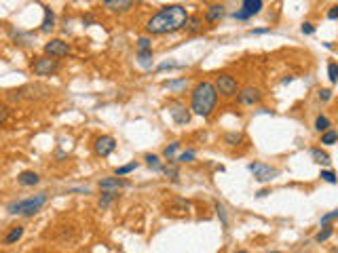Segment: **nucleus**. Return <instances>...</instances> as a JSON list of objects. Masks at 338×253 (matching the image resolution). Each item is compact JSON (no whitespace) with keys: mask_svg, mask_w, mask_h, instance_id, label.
Instances as JSON below:
<instances>
[{"mask_svg":"<svg viewBox=\"0 0 338 253\" xmlns=\"http://www.w3.org/2000/svg\"><path fill=\"white\" fill-rule=\"evenodd\" d=\"M42 8H44V19L40 23V32L42 34H51L53 30H55V13H53L51 6H42Z\"/></svg>","mask_w":338,"mask_h":253,"instance_id":"15","label":"nucleus"},{"mask_svg":"<svg viewBox=\"0 0 338 253\" xmlns=\"http://www.w3.org/2000/svg\"><path fill=\"white\" fill-rule=\"evenodd\" d=\"M266 194H269V190H260V192H258V194H256V196H258V198H264V196H266Z\"/></svg>","mask_w":338,"mask_h":253,"instance_id":"45","label":"nucleus"},{"mask_svg":"<svg viewBox=\"0 0 338 253\" xmlns=\"http://www.w3.org/2000/svg\"><path fill=\"white\" fill-rule=\"evenodd\" d=\"M70 53V44L66 40H61V38H51L47 44H44V55H49V57H66Z\"/></svg>","mask_w":338,"mask_h":253,"instance_id":"8","label":"nucleus"},{"mask_svg":"<svg viewBox=\"0 0 338 253\" xmlns=\"http://www.w3.org/2000/svg\"><path fill=\"white\" fill-rule=\"evenodd\" d=\"M153 49V40L148 36H140L138 38V51H150Z\"/></svg>","mask_w":338,"mask_h":253,"instance_id":"33","label":"nucleus"},{"mask_svg":"<svg viewBox=\"0 0 338 253\" xmlns=\"http://www.w3.org/2000/svg\"><path fill=\"white\" fill-rule=\"evenodd\" d=\"M138 63L142 68H150L153 66V49L150 51H138Z\"/></svg>","mask_w":338,"mask_h":253,"instance_id":"22","label":"nucleus"},{"mask_svg":"<svg viewBox=\"0 0 338 253\" xmlns=\"http://www.w3.org/2000/svg\"><path fill=\"white\" fill-rule=\"evenodd\" d=\"M218 99H220V95L216 91V87H213V83L201 80V83L194 85L192 93H190V112L207 119V116H211V112L216 110Z\"/></svg>","mask_w":338,"mask_h":253,"instance_id":"2","label":"nucleus"},{"mask_svg":"<svg viewBox=\"0 0 338 253\" xmlns=\"http://www.w3.org/2000/svg\"><path fill=\"white\" fill-rule=\"evenodd\" d=\"M216 213H218V218L222 220V226H228V220H226V209H224V205H222V203H216Z\"/></svg>","mask_w":338,"mask_h":253,"instance_id":"35","label":"nucleus"},{"mask_svg":"<svg viewBox=\"0 0 338 253\" xmlns=\"http://www.w3.org/2000/svg\"><path fill=\"white\" fill-rule=\"evenodd\" d=\"M47 201H49V194L47 192H38V194H34V196L19 198V201L8 203L6 211L11 213V215H25V218H32V215H36L42 209Z\"/></svg>","mask_w":338,"mask_h":253,"instance_id":"3","label":"nucleus"},{"mask_svg":"<svg viewBox=\"0 0 338 253\" xmlns=\"http://www.w3.org/2000/svg\"><path fill=\"white\" fill-rule=\"evenodd\" d=\"M167 110H169V114H171L173 123H177V125H188V123H190L192 112H190V108H186L184 104L173 102V104H169Z\"/></svg>","mask_w":338,"mask_h":253,"instance_id":"9","label":"nucleus"},{"mask_svg":"<svg viewBox=\"0 0 338 253\" xmlns=\"http://www.w3.org/2000/svg\"><path fill=\"white\" fill-rule=\"evenodd\" d=\"M241 139H243V135L237 133V131L224 135V143H228V146H239V143H241Z\"/></svg>","mask_w":338,"mask_h":253,"instance_id":"28","label":"nucleus"},{"mask_svg":"<svg viewBox=\"0 0 338 253\" xmlns=\"http://www.w3.org/2000/svg\"><path fill=\"white\" fill-rule=\"evenodd\" d=\"M114 198H117V192H104L100 196V201H97V207H100V209H108Z\"/></svg>","mask_w":338,"mask_h":253,"instance_id":"24","label":"nucleus"},{"mask_svg":"<svg viewBox=\"0 0 338 253\" xmlns=\"http://www.w3.org/2000/svg\"><path fill=\"white\" fill-rule=\"evenodd\" d=\"M328 78H330L332 85L338 83V63H336V61H330V63H328Z\"/></svg>","mask_w":338,"mask_h":253,"instance_id":"31","label":"nucleus"},{"mask_svg":"<svg viewBox=\"0 0 338 253\" xmlns=\"http://www.w3.org/2000/svg\"><path fill=\"white\" fill-rule=\"evenodd\" d=\"M262 6H264L262 0H243L241 11H235V13H233V17H235V19L245 21V19H250V17H254V15L260 13V11H262Z\"/></svg>","mask_w":338,"mask_h":253,"instance_id":"7","label":"nucleus"},{"mask_svg":"<svg viewBox=\"0 0 338 253\" xmlns=\"http://www.w3.org/2000/svg\"><path fill=\"white\" fill-rule=\"evenodd\" d=\"M302 34H305V36H311V34H313L315 32V28H313V23H309V21H305V23H302Z\"/></svg>","mask_w":338,"mask_h":253,"instance_id":"40","label":"nucleus"},{"mask_svg":"<svg viewBox=\"0 0 338 253\" xmlns=\"http://www.w3.org/2000/svg\"><path fill=\"white\" fill-rule=\"evenodd\" d=\"M315 129H317L319 133L328 131V129H330V119H328V116H324V114H319L317 119H315Z\"/></svg>","mask_w":338,"mask_h":253,"instance_id":"26","label":"nucleus"},{"mask_svg":"<svg viewBox=\"0 0 338 253\" xmlns=\"http://www.w3.org/2000/svg\"><path fill=\"white\" fill-rule=\"evenodd\" d=\"M322 179H326L328 184H336V175H334V171H330V169L322 171Z\"/></svg>","mask_w":338,"mask_h":253,"instance_id":"37","label":"nucleus"},{"mask_svg":"<svg viewBox=\"0 0 338 253\" xmlns=\"http://www.w3.org/2000/svg\"><path fill=\"white\" fill-rule=\"evenodd\" d=\"M213 87H216L218 95H222V97H235V95L239 93L237 78L230 76V74H218V76H216V83H213Z\"/></svg>","mask_w":338,"mask_h":253,"instance_id":"5","label":"nucleus"},{"mask_svg":"<svg viewBox=\"0 0 338 253\" xmlns=\"http://www.w3.org/2000/svg\"><path fill=\"white\" fill-rule=\"evenodd\" d=\"M17 182H19V186H23V188H32L40 182V175L34 173V171H23V173L17 175Z\"/></svg>","mask_w":338,"mask_h":253,"instance_id":"17","label":"nucleus"},{"mask_svg":"<svg viewBox=\"0 0 338 253\" xmlns=\"http://www.w3.org/2000/svg\"><path fill=\"white\" fill-rule=\"evenodd\" d=\"M161 173L167 177V179H171V182H180V169H177V165H173V162H167V165L161 167Z\"/></svg>","mask_w":338,"mask_h":253,"instance_id":"19","label":"nucleus"},{"mask_svg":"<svg viewBox=\"0 0 338 253\" xmlns=\"http://www.w3.org/2000/svg\"><path fill=\"white\" fill-rule=\"evenodd\" d=\"M336 139H338V133H336L334 129H328V131H324V135H322V143H324V146H334Z\"/></svg>","mask_w":338,"mask_h":253,"instance_id":"25","label":"nucleus"},{"mask_svg":"<svg viewBox=\"0 0 338 253\" xmlns=\"http://www.w3.org/2000/svg\"><path fill=\"white\" fill-rule=\"evenodd\" d=\"M260 99H262V93L256 87H245L237 93V102L241 106H256V104H260Z\"/></svg>","mask_w":338,"mask_h":253,"instance_id":"11","label":"nucleus"},{"mask_svg":"<svg viewBox=\"0 0 338 253\" xmlns=\"http://www.w3.org/2000/svg\"><path fill=\"white\" fill-rule=\"evenodd\" d=\"M336 17H338V6H332L330 11H328V19H332V21H334Z\"/></svg>","mask_w":338,"mask_h":253,"instance_id":"42","label":"nucleus"},{"mask_svg":"<svg viewBox=\"0 0 338 253\" xmlns=\"http://www.w3.org/2000/svg\"><path fill=\"white\" fill-rule=\"evenodd\" d=\"M83 23H85V25H91V23H95V17H93L91 13H89V15H85V17H83Z\"/></svg>","mask_w":338,"mask_h":253,"instance_id":"43","label":"nucleus"},{"mask_svg":"<svg viewBox=\"0 0 338 253\" xmlns=\"http://www.w3.org/2000/svg\"><path fill=\"white\" fill-rule=\"evenodd\" d=\"M317 97L322 99V102H330V99H332V91H330V89H322V91L317 93Z\"/></svg>","mask_w":338,"mask_h":253,"instance_id":"39","label":"nucleus"},{"mask_svg":"<svg viewBox=\"0 0 338 253\" xmlns=\"http://www.w3.org/2000/svg\"><path fill=\"white\" fill-rule=\"evenodd\" d=\"M311 156H313V160L317 162V165H330V154L324 150H319V148L311 150Z\"/></svg>","mask_w":338,"mask_h":253,"instance_id":"21","label":"nucleus"},{"mask_svg":"<svg viewBox=\"0 0 338 253\" xmlns=\"http://www.w3.org/2000/svg\"><path fill=\"white\" fill-rule=\"evenodd\" d=\"M194 156H197V152H194V150H186V152H182V154L177 156L175 160H177V162H192Z\"/></svg>","mask_w":338,"mask_h":253,"instance_id":"34","label":"nucleus"},{"mask_svg":"<svg viewBox=\"0 0 338 253\" xmlns=\"http://www.w3.org/2000/svg\"><path fill=\"white\" fill-rule=\"evenodd\" d=\"M127 182L125 179H121V177H104L100 179V190H104V192H119L121 188H125Z\"/></svg>","mask_w":338,"mask_h":253,"instance_id":"13","label":"nucleus"},{"mask_svg":"<svg viewBox=\"0 0 338 253\" xmlns=\"http://www.w3.org/2000/svg\"><path fill=\"white\" fill-rule=\"evenodd\" d=\"M186 85H188V80H186V78H180V80H169V83H165V87L167 89H171V91H182V89L186 87Z\"/></svg>","mask_w":338,"mask_h":253,"instance_id":"30","label":"nucleus"},{"mask_svg":"<svg viewBox=\"0 0 338 253\" xmlns=\"http://www.w3.org/2000/svg\"><path fill=\"white\" fill-rule=\"evenodd\" d=\"M102 4L106 11H110V13H127L133 8L136 0H102Z\"/></svg>","mask_w":338,"mask_h":253,"instance_id":"12","label":"nucleus"},{"mask_svg":"<svg viewBox=\"0 0 338 253\" xmlns=\"http://www.w3.org/2000/svg\"><path fill=\"white\" fill-rule=\"evenodd\" d=\"M332 234H334V226H330V224H326V226H324V230H319V232H317V237H315V241H317V243H326L328 239H330V237H332Z\"/></svg>","mask_w":338,"mask_h":253,"instance_id":"23","label":"nucleus"},{"mask_svg":"<svg viewBox=\"0 0 338 253\" xmlns=\"http://www.w3.org/2000/svg\"><path fill=\"white\" fill-rule=\"evenodd\" d=\"M8 116H11V110H8L6 104H0V125H4L8 121Z\"/></svg>","mask_w":338,"mask_h":253,"instance_id":"36","label":"nucleus"},{"mask_svg":"<svg viewBox=\"0 0 338 253\" xmlns=\"http://www.w3.org/2000/svg\"><path fill=\"white\" fill-rule=\"evenodd\" d=\"M182 30H186L188 34H197V32H201L203 30V19L199 15H188V19H186V23H184V28Z\"/></svg>","mask_w":338,"mask_h":253,"instance_id":"18","label":"nucleus"},{"mask_svg":"<svg viewBox=\"0 0 338 253\" xmlns=\"http://www.w3.org/2000/svg\"><path fill=\"white\" fill-rule=\"evenodd\" d=\"M23 237V226H15V228L8 230V234L4 237V245H13Z\"/></svg>","mask_w":338,"mask_h":253,"instance_id":"20","label":"nucleus"},{"mask_svg":"<svg viewBox=\"0 0 338 253\" xmlns=\"http://www.w3.org/2000/svg\"><path fill=\"white\" fill-rule=\"evenodd\" d=\"M271 253H281V251H271Z\"/></svg>","mask_w":338,"mask_h":253,"instance_id":"47","label":"nucleus"},{"mask_svg":"<svg viewBox=\"0 0 338 253\" xmlns=\"http://www.w3.org/2000/svg\"><path fill=\"white\" fill-rule=\"evenodd\" d=\"M224 6L222 4H209L207 6V11H205V21L207 23H218L222 17H224Z\"/></svg>","mask_w":338,"mask_h":253,"instance_id":"16","label":"nucleus"},{"mask_svg":"<svg viewBox=\"0 0 338 253\" xmlns=\"http://www.w3.org/2000/svg\"><path fill=\"white\" fill-rule=\"evenodd\" d=\"M254 173V179L260 184H269L271 179L277 177V169H273L271 165H264V162H250L247 167Z\"/></svg>","mask_w":338,"mask_h":253,"instance_id":"6","label":"nucleus"},{"mask_svg":"<svg viewBox=\"0 0 338 253\" xmlns=\"http://www.w3.org/2000/svg\"><path fill=\"white\" fill-rule=\"evenodd\" d=\"M136 169H138V162H129V165L117 167V171H114V175H117V177H123V175H129L131 171H136Z\"/></svg>","mask_w":338,"mask_h":253,"instance_id":"29","label":"nucleus"},{"mask_svg":"<svg viewBox=\"0 0 338 253\" xmlns=\"http://www.w3.org/2000/svg\"><path fill=\"white\" fill-rule=\"evenodd\" d=\"M32 72L36 76H51V74H55V72L59 70V61L55 57H49V55H40L32 61Z\"/></svg>","mask_w":338,"mask_h":253,"instance_id":"4","label":"nucleus"},{"mask_svg":"<svg viewBox=\"0 0 338 253\" xmlns=\"http://www.w3.org/2000/svg\"><path fill=\"white\" fill-rule=\"evenodd\" d=\"M177 150H180V141H171V143H169V146L163 150V156H165L167 160H171V158L175 156Z\"/></svg>","mask_w":338,"mask_h":253,"instance_id":"32","label":"nucleus"},{"mask_svg":"<svg viewBox=\"0 0 338 253\" xmlns=\"http://www.w3.org/2000/svg\"><path fill=\"white\" fill-rule=\"evenodd\" d=\"M235 253H250V251H245V249H239V251H235Z\"/></svg>","mask_w":338,"mask_h":253,"instance_id":"46","label":"nucleus"},{"mask_svg":"<svg viewBox=\"0 0 338 253\" xmlns=\"http://www.w3.org/2000/svg\"><path fill=\"white\" fill-rule=\"evenodd\" d=\"M188 211H190V203L184 201V198H173L167 205V213H173V215H184Z\"/></svg>","mask_w":338,"mask_h":253,"instance_id":"14","label":"nucleus"},{"mask_svg":"<svg viewBox=\"0 0 338 253\" xmlns=\"http://www.w3.org/2000/svg\"><path fill=\"white\" fill-rule=\"evenodd\" d=\"M167 68H169V70H171V68H182V66H177V63H173V61H167V63H161V66H159L157 70H159V72H161V70H167Z\"/></svg>","mask_w":338,"mask_h":253,"instance_id":"41","label":"nucleus"},{"mask_svg":"<svg viewBox=\"0 0 338 253\" xmlns=\"http://www.w3.org/2000/svg\"><path fill=\"white\" fill-rule=\"evenodd\" d=\"M144 160H146V165L153 169V171H161V167H163V165H161V158H159L157 154H146Z\"/></svg>","mask_w":338,"mask_h":253,"instance_id":"27","label":"nucleus"},{"mask_svg":"<svg viewBox=\"0 0 338 253\" xmlns=\"http://www.w3.org/2000/svg\"><path fill=\"white\" fill-rule=\"evenodd\" d=\"M186 19H188V11L184 4H167L146 21V32L153 36L173 34L184 28Z\"/></svg>","mask_w":338,"mask_h":253,"instance_id":"1","label":"nucleus"},{"mask_svg":"<svg viewBox=\"0 0 338 253\" xmlns=\"http://www.w3.org/2000/svg\"><path fill=\"white\" fill-rule=\"evenodd\" d=\"M271 28H260V30H250V34H269Z\"/></svg>","mask_w":338,"mask_h":253,"instance_id":"44","label":"nucleus"},{"mask_svg":"<svg viewBox=\"0 0 338 253\" xmlns=\"http://www.w3.org/2000/svg\"><path fill=\"white\" fill-rule=\"evenodd\" d=\"M338 218V211H330V213H326L324 218H322V226H326V224H330V222H334Z\"/></svg>","mask_w":338,"mask_h":253,"instance_id":"38","label":"nucleus"},{"mask_svg":"<svg viewBox=\"0 0 338 253\" xmlns=\"http://www.w3.org/2000/svg\"><path fill=\"white\" fill-rule=\"evenodd\" d=\"M93 150H95L97 156H110L112 152L117 150V139L110 137V135H102V137L95 139Z\"/></svg>","mask_w":338,"mask_h":253,"instance_id":"10","label":"nucleus"}]
</instances>
